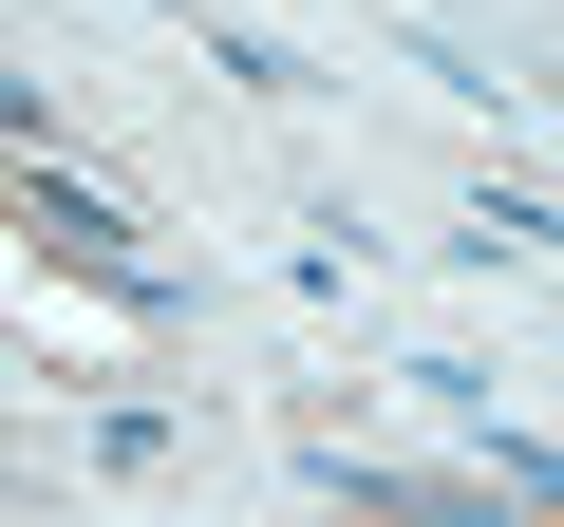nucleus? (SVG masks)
Segmentation results:
<instances>
[{
    "label": "nucleus",
    "instance_id": "obj_1",
    "mask_svg": "<svg viewBox=\"0 0 564 527\" xmlns=\"http://www.w3.org/2000/svg\"><path fill=\"white\" fill-rule=\"evenodd\" d=\"M20 189H39V226H57V245L95 264V283H132V302H151V245H132V226H113L95 189H57V170H20Z\"/></svg>",
    "mask_w": 564,
    "mask_h": 527
}]
</instances>
